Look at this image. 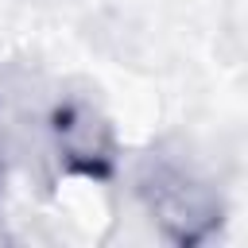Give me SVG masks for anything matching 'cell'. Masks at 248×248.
Returning <instances> with one entry per match:
<instances>
[{
    "label": "cell",
    "instance_id": "6da1fadb",
    "mask_svg": "<svg viewBox=\"0 0 248 248\" xmlns=\"http://www.w3.org/2000/svg\"><path fill=\"white\" fill-rule=\"evenodd\" d=\"M140 194L147 198L163 232L178 244H194L217 225V198L174 163L147 167V174L140 178Z\"/></svg>",
    "mask_w": 248,
    "mask_h": 248
}]
</instances>
